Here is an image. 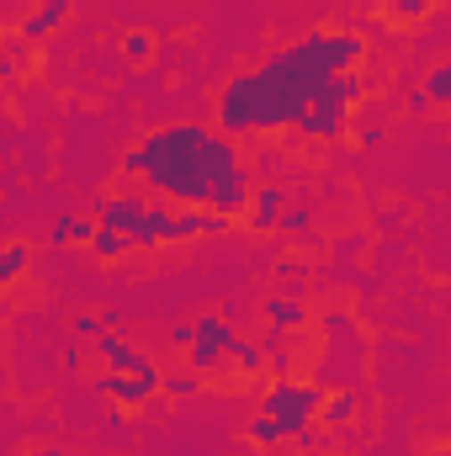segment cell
Returning a JSON list of instances; mask_svg holds the SVG:
<instances>
[{
  "label": "cell",
  "mask_w": 451,
  "mask_h": 456,
  "mask_svg": "<svg viewBox=\"0 0 451 456\" xmlns=\"http://www.w3.org/2000/svg\"><path fill=\"white\" fill-rule=\"evenodd\" d=\"M244 170L234 138L208 122H165L122 154V175H144L176 208H213V197Z\"/></svg>",
  "instance_id": "cell-2"
},
{
  "label": "cell",
  "mask_w": 451,
  "mask_h": 456,
  "mask_svg": "<svg viewBox=\"0 0 451 456\" xmlns=\"http://www.w3.org/2000/svg\"><path fill=\"white\" fill-rule=\"evenodd\" d=\"M276 456H303V452H287V446H276Z\"/></svg>",
  "instance_id": "cell-25"
},
{
  "label": "cell",
  "mask_w": 451,
  "mask_h": 456,
  "mask_svg": "<svg viewBox=\"0 0 451 456\" xmlns=\"http://www.w3.org/2000/svg\"><path fill=\"white\" fill-rule=\"evenodd\" d=\"M234 366H239L244 377H255V371L266 366V350H260V345H250V340H239V345H234Z\"/></svg>",
  "instance_id": "cell-19"
},
{
  "label": "cell",
  "mask_w": 451,
  "mask_h": 456,
  "mask_svg": "<svg viewBox=\"0 0 451 456\" xmlns=\"http://www.w3.org/2000/svg\"><path fill=\"white\" fill-rule=\"evenodd\" d=\"M282 218H287V191H282L276 181L255 186V202H250V228H282Z\"/></svg>",
  "instance_id": "cell-8"
},
{
  "label": "cell",
  "mask_w": 451,
  "mask_h": 456,
  "mask_svg": "<svg viewBox=\"0 0 451 456\" xmlns=\"http://www.w3.org/2000/svg\"><path fill=\"white\" fill-rule=\"evenodd\" d=\"M96 393H107L112 403L133 409V403H149L154 393H165V371L154 361H144L138 371H107V377H96Z\"/></svg>",
  "instance_id": "cell-6"
},
{
  "label": "cell",
  "mask_w": 451,
  "mask_h": 456,
  "mask_svg": "<svg viewBox=\"0 0 451 456\" xmlns=\"http://www.w3.org/2000/svg\"><path fill=\"white\" fill-rule=\"evenodd\" d=\"M361 53H366V43L356 32H308L303 43L276 48L260 69H239L224 80L218 127L228 138L298 127L308 117V107L324 96V86L361 64Z\"/></svg>",
  "instance_id": "cell-1"
},
{
  "label": "cell",
  "mask_w": 451,
  "mask_h": 456,
  "mask_svg": "<svg viewBox=\"0 0 451 456\" xmlns=\"http://www.w3.org/2000/svg\"><path fill=\"white\" fill-rule=\"evenodd\" d=\"M96 350H102V361H107V371H138V366L149 361V355H138V350H133V345L122 340V335H112V330H107V335L96 340Z\"/></svg>",
  "instance_id": "cell-10"
},
{
  "label": "cell",
  "mask_w": 451,
  "mask_h": 456,
  "mask_svg": "<svg viewBox=\"0 0 451 456\" xmlns=\"http://www.w3.org/2000/svg\"><path fill=\"white\" fill-rule=\"evenodd\" d=\"M361 91H366V80L350 69V75H335L330 86H324V96L308 107V117L298 122V133L303 138H340L345 127H350V102H361Z\"/></svg>",
  "instance_id": "cell-4"
},
{
  "label": "cell",
  "mask_w": 451,
  "mask_h": 456,
  "mask_svg": "<svg viewBox=\"0 0 451 456\" xmlns=\"http://www.w3.org/2000/svg\"><path fill=\"white\" fill-rule=\"evenodd\" d=\"M234 324H228V308L224 314H202L197 319V345L186 350V361H192V371H202V377H213L218 366H224V355H234Z\"/></svg>",
  "instance_id": "cell-5"
},
{
  "label": "cell",
  "mask_w": 451,
  "mask_h": 456,
  "mask_svg": "<svg viewBox=\"0 0 451 456\" xmlns=\"http://www.w3.org/2000/svg\"><path fill=\"white\" fill-rule=\"evenodd\" d=\"M197 387H202V371H176V377H165V393H170V398H197Z\"/></svg>",
  "instance_id": "cell-20"
},
{
  "label": "cell",
  "mask_w": 451,
  "mask_h": 456,
  "mask_svg": "<svg viewBox=\"0 0 451 456\" xmlns=\"http://www.w3.org/2000/svg\"><path fill=\"white\" fill-rule=\"evenodd\" d=\"M324 398H330V393H324L319 382L276 377V382H271V393L260 398V414H271V419L282 425V436H287V441H298V436H308V425L319 419Z\"/></svg>",
  "instance_id": "cell-3"
},
{
  "label": "cell",
  "mask_w": 451,
  "mask_h": 456,
  "mask_svg": "<svg viewBox=\"0 0 451 456\" xmlns=\"http://www.w3.org/2000/svg\"><path fill=\"white\" fill-rule=\"evenodd\" d=\"M117 48H122V59H127V64H144V59L154 53V37H149V32H122V43H117Z\"/></svg>",
  "instance_id": "cell-17"
},
{
  "label": "cell",
  "mask_w": 451,
  "mask_h": 456,
  "mask_svg": "<svg viewBox=\"0 0 451 456\" xmlns=\"http://www.w3.org/2000/svg\"><path fill=\"white\" fill-rule=\"evenodd\" d=\"M96 218H75V213H59L53 228H48V244H91L96 239Z\"/></svg>",
  "instance_id": "cell-11"
},
{
  "label": "cell",
  "mask_w": 451,
  "mask_h": 456,
  "mask_svg": "<svg viewBox=\"0 0 451 456\" xmlns=\"http://www.w3.org/2000/svg\"><path fill=\"white\" fill-rule=\"evenodd\" d=\"M425 102H436V107H451V59L441 64V69H430L425 75V91H414V112H425Z\"/></svg>",
  "instance_id": "cell-13"
},
{
  "label": "cell",
  "mask_w": 451,
  "mask_h": 456,
  "mask_svg": "<svg viewBox=\"0 0 451 456\" xmlns=\"http://www.w3.org/2000/svg\"><path fill=\"white\" fill-rule=\"evenodd\" d=\"M27 260H32V244H21V239H11V244L0 249V281H16V276L27 271Z\"/></svg>",
  "instance_id": "cell-16"
},
{
  "label": "cell",
  "mask_w": 451,
  "mask_h": 456,
  "mask_svg": "<svg viewBox=\"0 0 451 456\" xmlns=\"http://www.w3.org/2000/svg\"><path fill=\"white\" fill-rule=\"evenodd\" d=\"M170 345L176 350H192L197 345V324H170Z\"/></svg>",
  "instance_id": "cell-23"
},
{
  "label": "cell",
  "mask_w": 451,
  "mask_h": 456,
  "mask_svg": "<svg viewBox=\"0 0 451 456\" xmlns=\"http://www.w3.org/2000/svg\"><path fill=\"white\" fill-rule=\"evenodd\" d=\"M96 224L127 233V239H133V249H138V233H144V224H149V202H144V197H133V191H112V197H102Z\"/></svg>",
  "instance_id": "cell-7"
},
{
  "label": "cell",
  "mask_w": 451,
  "mask_h": 456,
  "mask_svg": "<svg viewBox=\"0 0 451 456\" xmlns=\"http://www.w3.org/2000/svg\"><path fill=\"white\" fill-rule=\"evenodd\" d=\"M250 441H260V446H287V436H282V425L271 419V414H260V419H250Z\"/></svg>",
  "instance_id": "cell-18"
},
{
  "label": "cell",
  "mask_w": 451,
  "mask_h": 456,
  "mask_svg": "<svg viewBox=\"0 0 451 456\" xmlns=\"http://www.w3.org/2000/svg\"><path fill=\"white\" fill-rule=\"evenodd\" d=\"M260 314H266V324H271L276 335H287V330H303V319H308L298 297H266V308H260Z\"/></svg>",
  "instance_id": "cell-12"
},
{
  "label": "cell",
  "mask_w": 451,
  "mask_h": 456,
  "mask_svg": "<svg viewBox=\"0 0 451 456\" xmlns=\"http://www.w3.org/2000/svg\"><path fill=\"white\" fill-rule=\"evenodd\" d=\"M356 414H361V393H330V398H324V409H319V419H324L330 430H345Z\"/></svg>",
  "instance_id": "cell-14"
},
{
  "label": "cell",
  "mask_w": 451,
  "mask_h": 456,
  "mask_svg": "<svg viewBox=\"0 0 451 456\" xmlns=\"http://www.w3.org/2000/svg\"><path fill=\"white\" fill-rule=\"evenodd\" d=\"M70 330H75V340H102V335H107V324H102L96 314H75Z\"/></svg>",
  "instance_id": "cell-21"
},
{
  "label": "cell",
  "mask_w": 451,
  "mask_h": 456,
  "mask_svg": "<svg viewBox=\"0 0 451 456\" xmlns=\"http://www.w3.org/2000/svg\"><path fill=\"white\" fill-rule=\"evenodd\" d=\"M308 224H314V213H308V208H287V218H282V228H292V233H303Z\"/></svg>",
  "instance_id": "cell-24"
},
{
  "label": "cell",
  "mask_w": 451,
  "mask_h": 456,
  "mask_svg": "<svg viewBox=\"0 0 451 456\" xmlns=\"http://www.w3.org/2000/svg\"><path fill=\"white\" fill-rule=\"evenodd\" d=\"M127 249H133V239L117 233V228H96V239H91V255H96V260H122Z\"/></svg>",
  "instance_id": "cell-15"
},
{
  "label": "cell",
  "mask_w": 451,
  "mask_h": 456,
  "mask_svg": "<svg viewBox=\"0 0 451 456\" xmlns=\"http://www.w3.org/2000/svg\"><path fill=\"white\" fill-rule=\"evenodd\" d=\"M436 0H388V11L398 16V21H414V16H425Z\"/></svg>",
  "instance_id": "cell-22"
},
{
  "label": "cell",
  "mask_w": 451,
  "mask_h": 456,
  "mask_svg": "<svg viewBox=\"0 0 451 456\" xmlns=\"http://www.w3.org/2000/svg\"><path fill=\"white\" fill-rule=\"evenodd\" d=\"M64 16H70V0H43V5L16 27V32H21L27 43H43L48 32H59V27H64Z\"/></svg>",
  "instance_id": "cell-9"
}]
</instances>
